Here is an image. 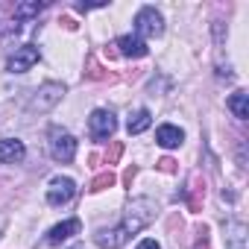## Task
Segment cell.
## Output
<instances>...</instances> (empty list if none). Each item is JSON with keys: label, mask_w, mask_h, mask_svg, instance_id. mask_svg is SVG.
<instances>
[{"label": "cell", "mask_w": 249, "mask_h": 249, "mask_svg": "<svg viewBox=\"0 0 249 249\" xmlns=\"http://www.w3.org/2000/svg\"><path fill=\"white\" fill-rule=\"evenodd\" d=\"M153 217H156V202L153 199H147V196H141V199H132V205L126 208V217H123V229L129 231V237L132 234H138L141 229H147L150 223H153Z\"/></svg>", "instance_id": "obj_1"}, {"label": "cell", "mask_w": 249, "mask_h": 249, "mask_svg": "<svg viewBox=\"0 0 249 249\" xmlns=\"http://www.w3.org/2000/svg\"><path fill=\"white\" fill-rule=\"evenodd\" d=\"M161 33H164V18L153 6L138 9V15H135V36L144 41V38H159Z\"/></svg>", "instance_id": "obj_2"}, {"label": "cell", "mask_w": 249, "mask_h": 249, "mask_svg": "<svg viewBox=\"0 0 249 249\" xmlns=\"http://www.w3.org/2000/svg\"><path fill=\"white\" fill-rule=\"evenodd\" d=\"M114 129H117V120H114V114L108 108H94L91 111V117H88V135L94 141H108L114 135Z\"/></svg>", "instance_id": "obj_3"}, {"label": "cell", "mask_w": 249, "mask_h": 249, "mask_svg": "<svg viewBox=\"0 0 249 249\" xmlns=\"http://www.w3.org/2000/svg\"><path fill=\"white\" fill-rule=\"evenodd\" d=\"M50 156L56 161H62V164L73 161V156H76V138L71 132H65V129H50Z\"/></svg>", "instance_id": "obj_4"}, {"label": "cell", "mask_w": 249, "mask_h": 249, "mask_svg": "<svg viewBox=\"0 0 249 249\" xmlns=\"http://www.w3.org/2000/svg\"><path fill=\"white\" fill-rule=\"evenodd\" d=\"M62 97H65V85H59V82H44V85L36 91V97L30 100V111L44 114V111H50Z\"/></svg>", "instance_id": "obj_5"}, {"label": "cell", "mask_w": 249, "mask_h": 249, "mask_svg": "<svg viewBox=\"0 0 249 249\" xmlns=\"http://www.w3.org/2000/svg\"><path fill=\"white\" fill-rule=\"evenodd\" d=\"M73 196H76V182H73L71 176H56V179H50V185H47V202H50L53 208L68 205Z\"/></svg>", "instance_id": "obj_6"}, {"label": "cell", "mask_w": 249, "mask_h": 249, "mask_svg": "<svg viewBox=\"0 0 249 249\" xmlns=\"http://www.w3.org/2000/svg\"><path fill=\"white\" fill-rule=\"evenodd\" d=\"M38 59H41V50H38L36 44H24V47H18V50L9 56L6 71H9V73H27Z\"/></svg>", "instance_id": "obj_7"}, {"label": "cell", "mask_w": 249, "mask_h": 249, "mask_svg": "<svg viewBox=\"0 0 249 249\" xmlns=\"http://www.w3.org/2000/svg\"><path fill=\"white\" fill-rule=\"evenodd\" d=\"M126 240H129V231L123 229L120 223H117L114 229H100V231L94 234V243H97L100 249H120Z\"/></svg>", "instance_id": "obj_8"}, {"label": "cell", "mask_w": 249, "mask_h": 249, "mask_svg": "<svg viewBox=\"0 0 249 249\" xmlns=\"http://www.w3.org/2000/svg\"><path fill=\"white\" fill-rule=\"evenodd\" d=\"M114 47H117V53H120V56H126V59H144V56L150 53L147 41H141L138 36H120Z\"/></svg>", "instance_id": "obj_9"}, {"label": "cell", "mask_w": 249, "mask_h": 249, "mask_svg": "<svg viewBox=\"0 0 249 249\" xmlns=\"http://www.w3.org/2000/svg\"><path fill=\"white\" fill-rule=\"evenodd\" d=\"M27 159V147L18 138H3L0 141V161L3 164H21Z\"/></svg>", "instance_id": "obj_10"}, {"label": "cell", "mask_w": 249, "mask_h": 249, "mask_svg": "<svg viewBox=\"0 0 249 249\" xmlns=\"http://www.w3.org/2000/svg\"><path fill=\"white\" fill-rule=\"evenodd\" d=\"M79 229H82V223H79L76 217H71V220H65V223H59V226H53V229L47 231L44 243H47V246H56V243L68 240L71 234H79Z\"/></svg>", "instance_id": "obj_11"}, {"label": "cell", "mask_w": 249, "mask_h": 249, "mask_svg": "<svg viewBox=\"0 0 249 249\" xmlns=\"http://www.w3.org/2000/svg\"><path fill=\"white\" fill-rule=\"evenodd\" d=\"M182 141H185V132L179 126H173V123H161L156 129V144L164 147V150H176Z\"/></svg>", "instance_id": "obj_12"}, {"label": "cell", "mask_w": 249, "mask_h": 249, "mask_svg": "<svg viewBox=\"0 0 249 249\" xmlns=\"http://www.w3.org/2000/svg\"><path fill=\"white\" fill-rule=\"evenodd\" d=\"M246 223H240V220H229L226 223V243H229V249H246Z\"/></svg>", "instance_id": "obj_13"}, {"label": "cell", "mask_w": 249, "mask_h": 249, "mask_svg": "<svg viewBox=\"0 0 249 249\" xmlns=\"http://www.w3.org/2000/svg\"><path fill=\"white\" fill-rule=\"evenodd\" d=\"M150 123H153V114H150L147 108H138V111H132V114H129L126 129H129V135H141L144 129H150Z\"/></svg>", "instance_id": "obj_14"}, {"label": "cell", "mask_w": 249, "mask_h": 249, "mask_svg": "<svg viewBox=\"0 0 249 249\" xmlns=\"http://www.w3.org/2000/svg\"><path fill=\"white\" fill-rule=\"evenodd\" d=\"M226 108H229L237 120H246V117H249V94H243V91L231 94V97L226 100Z\"/></svg>", "instance_id": "obj_15"}, {"label": "cell", "mask_w": 249, "mask_h": 249, "mask_svg": "<svg viewBox=\"0 0 249 249\" xmlns=\"http://www.w3.org/2000/svg\"><path fill=\"white\" fill-rule=\"evenodd\" d=\"M41 9H44V3H38V0H33V3H21V6H15V21H27L33 15H38Z\"/></svg>", "instance_id": "obj_16"}, {"label": "cell", "mask_w": 249, "mask_h": 249, "mask_svg": "<svg viewBox=\"0 0 249 249\" xmlns=\"http://www.w3.org/2000/svg\"><path fill=\"white\" fill-rule=\"evenodd\" d=\"M117 182V176L111 173V170H106V173H100V176H94V182H91V191L97 194V191H106V188H111Z\"/></svg>", "instance_id": "obj_17"}, {"label": "cell", "mask_w": 249, "mask_h": 249, "mask_svg": "<svg viewBox=\"0 0 249 249\" xmlns=\"http://www.w3.org/2000/svg\"><path fill=\"white\" fill-rule=\"evenodd\" d=\"M91 79H103V71H100V65L94 62V59H88V71H85Z\"/></svg>", "instance_id": "obj_18"}, {"label": "cell", "mask_w": 249, "mask_h": 249, "mask_svg": "<svg viewBox=\"0 0 249 249\" xmlns=\"http://www.w3.org/2000/svg\"><path fill=\"white\" fill-rule=\"evenodd\" d=\"M120 153H123V144H111V150H108V156H106V161H108V164H114V161L120 159Z\"/></svg>", "instance_id": "obj_19"}, {"label": "cell", "mask_w": 249, "mask_h": 249, "mask_svg": "<svg viewBox=\"0 0 249 249\" xmlns=\"http://www.w3.org/2000/svg\"><path fill=\"white\" fill-rule=\"evenodd\" d=\"M159 167H161L164 173H173V170H176V161H173V159H161V161H159Z\"/></svg>", "instance_id": "obj_20"}, {"label": "cell", "mask_w": 249, "mask_h": 249, "mask_svg": "<svg viewBox=\"0 0 249 249\" xmlns=\"http://www.w3.org/2000/svg\"><path fill=\"white\" fill-rule=\"evenodd\" d=\"M135 249H161V246H159V240H153V237H147V240H141V243H138Z\"/></svg>", "instance_id": "obj_21"}, {"label": "cell", "mask_w": 249, "mask_h": 249, "mask_svg": "<svg viewBox=\"0 0 249 249\" xmlns=\"http://www.w3.org/2000/svg\"><path fill=\"white\" fill-rule=\"evenodd\" d=\"M71 249H82V246H79V243H76V246H71Z\"/></svg>", "instance_id": "obj_22"}]
</instances>
